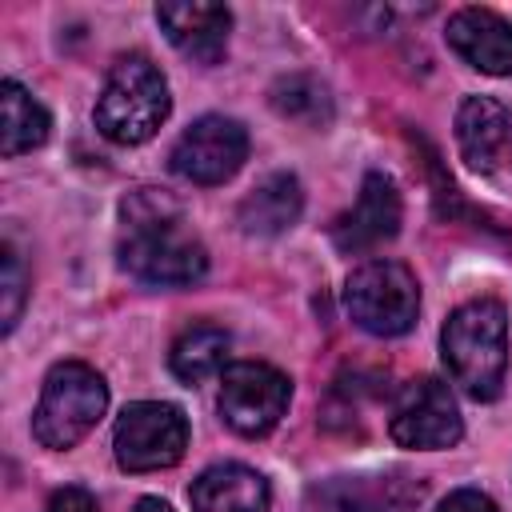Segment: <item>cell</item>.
I'll use <instances>...</instances> for the list:
<instances>
[{"label":"cell","instance_id":"obj_20","mask_svg":"<svg viewBox=\"0 0 512 512\" xmlns=\"http://www.w3.org/2000/svg\"><path fill=\"white\" fill-rule=\"evenodd\" d=\"M4 332L16 328L20 320V308H24V264H20V252L12 244H4Z\"/></svg>","mask_w":512,"mask_h":512},{"label":"cell","instance_id":"obj_21","mask_svg":"<svg viewBox=\"0 0 512 512\" xmlns=\"http://www.w3.org/2000/svg\"><path fill=\"white\" fill-rule=\"evenodd\" d=\"M48 512H100V508H96V496L92 492H84V488H60V492H52Z\"/></svg>","mask_w":512,"mask_h":512},{"label":"cell","instance_id":"obj_18","mask_svg":"<svg viewBox=\"0 0 512 512\" xmlns=\"http://www.w3.org/2000/svg\"><path fill=\"white\" fill-rule=\"evenodd\" d=\"M228 332L220 324H188L176 340H172V352H168V364L172 372L184 380V384H200L208 376H216L224 368V356H228Z\"/></svg>","mask_w":512,"mask_h":512},{"label":"cell","instance_id":"obj_13","mask_svg":"<svg viewBox=\"0 0 512 512\" xmlns=\"http://www.w3.org/2000/svg\"><path fill=\"white\" fill-rule=\"evenodd\" d=\"M420 484L404 476H336L312 492L320 512H412L420 504Z\"/></svg>","mask_w":512,"mask_h":512},{"label":"cell","instance_id":"obj_15","mask_svg":"<svg viewBox=\"0 0 512 512\" xmlns=\"http://www.w3.org/2000/svg\"><path fill=\"white\" fill-rule=\"evenodd\" d=\"M508 136H512V116H508V108L500 100L468 96L460 104V112H456V144H460V156L472 168L488 172L500 160Z\"/></svg>","mask_w":512,"mask_h":512},{"label":"cell","instance_id":"obj_17","mask_svg":"<svg viewBox=\"0 0 512 512\" xmlns=\"http://www.w3.org/2000/svg\"><path fill=\"white\" fill-rule=\"evenodd\" d=\"M0 148L4 156H20V152H32L48 140V112L40 100H32V92H24L16 80H4L0 84Z\"/></svg>","mask_w":512,"mask_h":512},{"label":"cell","instance_id":"obj_8","mask_svg":"<svg viewBox=\"0 0 512 512\" xmlns=\"http://www.w3.org/2000/svg\"><path fill=\"white\" fill-rule=\"evenodd\" d=\"M388 432L400 448H452L464 432L452 388L436 376L408 380L392 404Z\"/></svg>","mask_w":512,"mask_h":512},{"label":"cell","instance_id":"obj_6","mask_svg":"<svg viewBox=\"0 0 512 512\" xmlns=\"http://www.w3.org/2000/svg\"><path fill=\"white\" fill-rule=\"evenodd\" d=\"M116 464L128 472H160L172 468L188 448V420L176 404L136 400L120 412L112 432Z\"/></svg>","mask_w":512,"mask_h":512},{"label":"cell","instance_id":"obj_14","mask_svg":"<svg viewBox=\"0 0 512 512\" xmlns=\"http://www.w3.org/2000/svg\"><path fill=\"white\" fill-rule=\"evenodd\" d=\"M188 500L192 512H264L268 480L244 464H216L192 480Z\"/></svg>","mask_w":512,"mask_h":512},{"label":"cell","instance_id":"obj_23","mask_svg":"<svg viewBox=\"0 0 512 512\" xmlns=\"http://www.w3.org/2000/svg\"><path fill=\"white\" fill-rule=\"evenodd\" d=\"M132 512H172V508H168L164 500H156V496H144V500H140Z\"/></svg>","mask_w":512,"mask_h":512},{"label":"cell","instance_id":"obj_22","mask_svg":"<svg viewBox=\"0 0 512 512\" xmlns=\"http://www.w3.org/2000/svg\"><path fill=\"white\" fill-rule=\"evenodd\" d=\"M436 512H496V504H492V496H484V492H476V488H460V492H452Z\"/></svg>","mask_w":512,"mask_h":512},{"label":"cell","instance_id":"obj_16","mask_svg":"<svg viewBox=\"0 0 512 512\" xmlns=\"http://www.w3.org/2000/svg\"><path fill=\"white\" fill-rule=\"evenodd\" d=\"M304 208V188L292 172H272L264 176L240 204V228L248 236H276L300 220Z\"/></svg>","mask_w":512,"mask_h":512},{"label":"cell","instance_id":"obj_4","mask_svg":"<svg viewBox=\"0 0 512 512\" xmlns=\"http://www.w3.org/2000/svg\"><path fill=\"white\" fill-rule=\"evenodd\" d=\"M104 408H108L104 376L80 360H64L44 380V392H40V404L32 416V432L44 448H72L96 428Z\"/></svg>","mask_w":512,"mask_h":512},{"label":"cell","instance_id":"obj_1","mask_svg":"<svg viewBox=\"0 0 512 512\" xmlns=\"http://www.w3.org/2000/svg\"><path fill=\"white\" fill-rule=\"evenodd\" d=\"M120 264L156 288H184L208 272L204 244L184 228L180 204L164 188H136L120 204Z\"/></svg>","mask_w":512,"mask_h":512},{"label":"cell","instance_id":"obj_11","mask_svg":"<svg viewBox=\"0 0 512 512\" xmlns=\"http://www.w3.org/2000/svg\"><path fill=\"white\" fill-rule=\"evenodd\" d=\"M160 28L168 40L196 64H216L228 48L232 12L224 4H200V0H168L156 8Z\"/></svg>","mask_w":512,"mask_h":512},{"label":"cell","instance_id":"obj_12","mask_svg":"<svg viewBox=\"0 0 512 512\" xmlns=\"http://www.w3.org/2000/svg\"><path fill=\"white\" fill-rule=\"evenodd\" d=\"M452 52L488 76H512V24L492 8H460L448 20Z\"/></svg>","mask_w":512,"mask_h":512},{"label":"cell","instance_id":"obj_19","mask_svg":"<svg viewBox=\"0 0 512 512\" xmlns=\"http://www.w3.org/2000/svg\"><path fill=\"white\" fill-rule=\"evenodd\" d=\"M268 100H272V108L284 120H296V124H308V128H324L332 120V92L312 72H288V76H280L272 84Z\"/></svg>","mask_w":512,"mask_h":512},{"label":"cell","instance_id":"obj_3","mask_svg":"<svg viewBox=\"0 0 512 512\" xmlns=\"http://www.w3.org/2000/svg\"><path fill=\"white\" fill-rule=\"evenodd\" d=\"M168 80L148 56H120L96 96V128L112 144H144L168 120Z\"/></svg>","mask_w":512,"mask_h":512},{"label":"cell","instance_id":"obj_2","mask_svg":"<svg viewBox=\"0 0 512 512\" xmlns=\"http://www.w3.org/2000/svg\"><path fill=\"white\" fill-rule=\"evenodd\" d=\"M440 356L448 364L452 384H460V392H468L472 400H496L508 368L504 304L484 296L460 304L440 332Z\"/></svg>","mask_w":512,"mask_h":512},{"label":"cell","instance_id":"obj_9","mask_svg":"<svg viewBox=\"0 0 512 512\" xmlns=\"http://www.w3.org/2000/svg\"><path fill=\"white\" fill-rule=\"evenodd\" d=\"M248 156V132L232 116H200L172 148V168L192 184H224Z\"/></svg>","mask_w":512,"mask_h":512},{"label":"cell","instance_id":"obj_7","mask_svg":"<svg viewBox=\"0 0 512 512\" xmlns=\"http://www.w3.org/2000/svg\"><path fill=\"white\" fill-rule=\"evenodd\" d=\"M292 400V380L260 360L228 364L220 376V416L240 436H264L280 424Z\"/></svg>","mask_w":512,"mask_h":512},{"label":"cell","instance_id":"obj_10","mask_svg":"<svg viewBox=\"0 0 512 512\" xmlns=\"http://www.w3.org/2000/svg\"><path fill=\"white\" fill-rule=\"evenodd\" d=\"M396 232H400V192L384 172H368L356 204L344 216H336L332 244L348 256H360V252L380 248Z\"/></svg>","mask_w":512,"mask_h":512},{"label":"cell","instance_id":"obj_5","mask_svg":"<svg viewBox=\"0 0 512 512\" xmlns=\"http://www.w3.org/2000/svg\"><path fill=\"white\" fill-rule=\"evenodd\" d=\"M344 308L356 328L372 336H400L416 324V312H420L416 276L400 260H388V256L368 260L348 276Z\"/></svg>","mask_w":512,"mask_h":512}]
</instances>
